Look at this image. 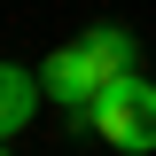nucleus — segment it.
Here are the masks:
<instances>
[{
	"instance_id": "f257e3e1",
	"label": "nucleus",
	"mask_w": 156,
	"mask_h": 156,
	"mask_svg": "<svg viewBox=\"0 0 156 156\" xmlns=\"http://www.w3.org/2000/svg\"><path fill=\"white\" fill-rule=\"evenodd\" d=\"M86 125H94L109 148H125V156H148L156 148V86L140 70H125V78H109L94 94V109H86Z\"/></svg>"
},
{
	"instance_id": "f03ea898",
	"label": "nucleus",
	"mask_w": 156,
	"mask_h": 156,
	"mask_svg": "<svg viewBox=\"0 0 156 156\" xmlns=\"http://www.w3.org/2000/svg\"><path fill=\"white\" fill-rule=\"evenodd\" d=\"M39 86H47L55 109H70V125H86V109H94V94H101V70H94V55L70 39V47H55V55L39 62Z\"/></svg>"
},
{
	"instance_id": "7ed1b4c3",
	"label": "nucleus",
	"mask_w": 156,
	"mask_h": 156,
	"mask_svg": "<svg viewBox=\"0 0 156 156\" xmlns=\"http://www.w3.org/2000/svg\"><path fill=\"white\" fill-rule=\"evenodd\" d=\"M39 70H23V62H0V140H16L23 125L39 117Z\"/></svg>"
},
{
	"instance_id": "20e7f679",
	"label": "nucleus",
	"mask_w": 156,
	"mask_h": 156,
	"mask_svg": "<svg viewBox=\"0 0 156 156\" xmlns=\"http://www.w3.org/2000/svg\"><path fill=\"white\" fill-rule=\"evenodd\" d=\"M78 47L94 55L101 86H109V78H125V70H140V39L125 31V23H94V31H78Z\"/></svg>"
},
{
	"instance_id": "39448f33",
	"label": "nucleus",
	"mask_w": 156,
	"mask_h": 156,
	"mask_svg": "<svg viewBox=\"0 0 156 156\" xmlns=\"http://www.w3.org/2000/svg\"><path fill=\"white\" fill-rule=\"evenodd\" d=\"M0 156H8V140H0Z\"/></svg>"
}]
</instances>
